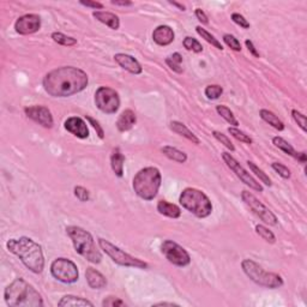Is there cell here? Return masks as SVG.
<instances>
[{
  "label": "cell",
  "mask_w": 307,
  "mask_h": 307,
  "mask_svg": "<svg viewBox=\"0 0 307 307\" xmlns=\"http://www.w3.org/2000/svg\"><path fill=\"white\" fill-rule=\"evenodd\" d=\"M89 78L83 70L74 66H61L52 70L43 77L45 91L53 97H69L83 91Z\"/></svg>",
  "instance_id": "1"
},
{
  "label": "cell",
  "mask_w": 307,
  "mask_h": 307,
  "mask_svg": "<svg viewBox=\"0 0 307 307\" xmlns=\"http://www.w3.org/2000/svg\"><path fill=\"white\" fill-rule=\"evenodd\" d=\"M9 252L14 253L22 260L27 269L34 273H41L45 269V257L41 245L28 236L19 239H10L6 242Z\"/></svg>",
  "instance_id": "2"
},
{
  "label": "cell",
  "mask_w": 307,
  "mask_h": 307,
  "mask_svg": "<svg viewBox=\"0 0 307 307\" xmlns=\"http://www.w3.org/2000/svg\"><path fill=\"white\" fill-rule=\"evenodd\" d=\"M4 299L11 307H41L45 305L41 294L24 278H16L4 290Z\"/></svg>",
  "instance_id": "3"
},
{
  "label": "cell",
  "mask_w": 307,
  "mask_h": 307,
  "mask_svg": "<svg viewBox=\"0 0 307 307\" xmlns=\"http://www.w3.org/2000/svg\"><path fill=\"white\" fill-rule=\"evenodd\" d=\"M66 234L71 239L74 250L78 254L84 257L88 262L99 264L102 260V253L96 247L91 234L78 226L66 227Z\"/></svg>",
  "instance_id": "4"
},
{
  "label": "cell",
  "mask_w": 307,
  "mask_h": 307,
  "mask_svg": "<svg viewBox=\"0 0 307 307\" xmlns=\"http://www.w3.org/2000/svg\"><path fill=\"white\" fill-rule=\"evenodd\" d=\"M162 175L156 167H145L133 178L132 187L136 195L144 200H153L161 187Z\"/></svg>",
  "instance_id": "5"
},
{
  "label": "cell",
  "mask_w": 307,
  "mask_h": 307,
  "mask_svg": "<svg viewBox=\"0 0 307 307\" xmlns=\"http://www.w3.org/2000/svg\"><path fill=\"white\" fill-rule=\"evenodd\" d=\"M180 204L198 218H205L213 213V203L203 191L195 187L182 190L179 197Z\"/></svg>",
  "instance_id": "6"
},
{
  "label": "cell",
  "mask_w": 307,
  "mask_h": 307,
  "mask_svg": "<svg viewBox=\"0 0 307 307\" xmlns=\"http://www.w3.org/2000/svg\"><path fill=\"white\" fill-rule=\"evenodd\" d=\"M241 268L242 271L245 272V275L250 280L253 281L258 286H262V287L269 288V289H276V288L282 287L283 283H285L283 278L278 273L265 271L258 263L252 259L242 260Z\"/></svg>",
  "instance_id": "7"
},
{
  "label": "cell",
  "mask_w": 307,
  "mask_h": 307,
  "mask_svg": "<svg viewBox=\"0 0 307 307\" xmlns=\"http://www.w3.org/2000/svg\"><path fill=\"white\" fill-rule=\"evenodd\" d=\"M97 241H99L100 249H101L108 257H110V259H112L115 264L126 268L148 269V264H146L144 260L139 259V258H135L131 256V254L126 253L125 251H123V250L119 249L118 246L113 245L112 242H109L108 240L100 238Z\"/></svg>",
  "instance_id": "8"
},
{
  "label": "cell",
  "mask_w": 307,
  "mask_h": 307,
  "mask_svg": "<svg viewBox=\"0 0 307 307\" xmlns=\"http://www.w3.org/2000/svg\"><path fill=\"white\" fill-rule=\"evenodd\" d=\"M51 273L55 280L71 285L78 281L79 271L77 265L68 258H56L51 264Z\"/></svg>",
  "instance_id": "9"
},
{
  "label": "cell",
  "mask_w": 307,
  "mask_h": 307,
  "mask_svg": "<svg viewBox=\"0 0 307 307\" xmlns=\"http://www.w3.org/2000/svg\"><path fill=\"white\" fill-rule=\"evenodd\" d=\"M95 105L106 114H115L120 107L119 94L109 87H100L95 92Z\"/></svg>",
  "instance_id": "10"
},
{
  "label": "cell",
  "mask_w": 307,
  "mask_h": 307,
  "mask_svg": "<svg viewBox=\"0 0 307 307\" xmlns=\"http://www.w3.org/2000/svg\"><path fill=\"white\" fill-rule=\"evenodd\" d=\"M161 252L169 263L175 267L185 268L190 265L191 257L188 252L173 240H164L161 245Z\"/></svg>",
  "instance_id": "11"
},
{
  "label": "cell",
  "mask_w": 307,
  "mask_h": 307,
  "mask_svg": "<svg viewBox=\"0 0 307 307\" xmlns=\"http://www.w3.org/2000/svg\"><path fill=\"white\" fill-rule=\"evenodd\" d=\"M241 199L263 222L270 224V226H276L277 224V216L267 205L263 204L253 193L249 192V191H242Z\"/></svg>",
  "instance_id": "12"
},
{
  "label": "cell",
  "mask_w": 307,
  "mask_h": 307,
  "mask_svg": "<svg viewBox=\"0 0 307 307\" xmlns=\"http://www.w3.org/2000/svg\"><path fill=\"white\" fill-rule=\"evenodd\" d=\"M222 159H223L224 163L227 164V167H228L231 171H233L234 173H235L236 177H238L245 185H247V186H249L250 188H252V190L257 191V192H263L264 188H263L262 185H260L259 182H258L257 180L254 179V178L252 177V175L250 174V173L247 172L235 159H234L233 156H232L231 154L222 153Z\"/></svg>",
  "instance_id": "13"
},
{
  "label": "cell",
  "mask_w": 307,
  "mask_h": 307,
  "mask_svg": "<svg viewBox=\"0 0 307 307\" xmlns=\"http://www.w3.org/2000/svg\"><path fill=\"white\" fill-rule=\"evenodd\" d=\"M24 113L29 119L34 120L38 125L46 128H52L54 125L53 115L45 106H29L24 108Z\"/></svg>",
  "instance_id": "14"
},
{
  "label": "cell",
  "mask_w": 307,
  "mask_h": 307,
  "mask_svg": "<svg viewBox=\"0 0 307 307\" xmlns=\"http://www.w3.org/2000/svg\"><path fill=\"white\" fill-rule=\"evenodd\" d=\"M41 28V17L35 14L20 16L15 23V29L19 35H32Z\"/></svg>",
  "instance_id": "15"
},
{
  "label": "cell",
  "mask_w": 307,
  "mask_h": 307,
  "mask_svg": "<svg viewBox=\"0 0 307 307\" xmlns=\"http://www.w3.org/2000/svg\"><path fill=\"white\" fill-rule=\"evenodd\" d=\"M64 127L74 137L81 139H86L89 137V128L87 123L79 117H70L64 123Z\"/></svg>",
  "instance_id": "16"
},
{
  "label": "cell",
  "mask_w": 307,
  "mask_h": 307,
  "mask_svg": "<svg viewBox=\"0 0 307 307\" xmlns=\"http://www.w3.org/2000/svg\"><path fill=\"white\" fill-rule=\"evenodd\" d=\"M114 60L117 61L118 64L123 68L124 70H126L127 72L132 74H141L143 72V68L141 66V64L138 63L136 58H133L130 54H125V53H118L114 55Z\"/></svg>",
  "instance_id": "17"
},
{
  "label": "cell",
  "mask_w": 307,
  "mask_h": 307,
  "mask_svg": "<svg viewBox=\"0 0 307 307\" xmlns=\"http://www.w3.org/2000/svg\"><path fill=\"white\" fill-rule=\"evenodd\" d=\"M175 34L169 25H159L153 32V40L159 46H168L174 41Z\"/></svg>",
  "instance_id": "18"
},
{
  "label": "cell",
  "mask_w": 307,
  "mask_h": 307,
  "mask_svg": "<svg viewBox=\"0 0 307 307\" xmlns=\"http://www.w3.org/2000/svg\"><path fill=\"white\" fill-rule=\"evenodd\" d=\"M86 278L89 287L92 289H102L107 286V280L105 276L94 268H87Z\"/></svg>",
  "instance_id": "19"
},
{
  "label": "cell",
  "mask_w": 307,
  "mask_h": 307,
  "mask_svg": "<svg viewBox=\"0 0 307 307\" xmlns=\"http://www.w3.org/2000/svg\"><path fill=\"white\" fill-rule=\"evenodd\" d=\"M137 123V117L132 109H125L117 120V128L120 132L130 131Z\"/></svg>",
  "instance_id": "20"
},
{
  "label": "cell",
  "mask_w": 307,
  "mask_h": 307,
  "mask_svg": "<svg viewBox=\"0 0 307 307\" xmlns=\"http://www.w3.org/2000/svg\"><path fill=\"white\" fill-rule=\"evenodd\" d=\"M92 16L96 18L99 22L103 23L107 27H109L110 29L118 30L120 28V19L119 17L115 14L108 11H94L92 12Z\"/></svg>",
  "instance_id": "21"
},
{
  "label": "cell",
  "mask_w": 307,
  "mask_h": 307,
  "mask_svg": "<svg viewBox=\"0 0 307 307\" xmlns=\"http://www.w3.org/2000/svg\"><path fill=\"white\" fill-rule=\"evenodd\" d=\"M169 127H171V130L173 131V132H175L177 135L179 136H182L185 137V138L188 139L190 142H192L193 144H199L200 141L199 138H198L197 136L195 135V133L192 132V131L190 130V128L187 127L185 124L180 123V121H171V124H169Z\"/></svg>",
  "instance_id": "22"
},
{
  "label": "cell",
  "mask_w": 307,
  "mask_h": 307,
  "mask_svg": "<svg viewBox=\"0 0 307 307\" xmlns=\"http://www.w3.org/2000/svg\"><path fill=\"white\" fill-rule=\"evenodd\" d=\"M157 211L161 215L171 218H179L181 216V210H180L179 206L177 204H173V203L167 202L164 199L159 200V203H157Z\"/></svg>",
  "instance_id": "23"
},
{
  "label": "cell",
  "mask_w": 307,
  "mask_h": 307,
  "mask_svg": "<svg viewBox=\"0 0 307 307\" xmlns=\"http://www.w3.org/2000/svg\"><path fill=\"white\" fill-rule=\"evenodd\" d=\"M124 163H125V156L119 148H114L110 155V167L117 177L121 178L124 175Z\"/></svg>",
  "instance_id": "24"
},
{
  "label": "cell",
  "mask_w": 307,
  "mask_h": 307,
  "mask_svg": "<svg viewBox=\"0 0 307 307\" xmlns=\"http://www.w3.org/2000/svg\"><path fill=\"white\" fill-rule=\"evenodd\" d=\"M58 306L60 307H70V306H90L92 307L94 304L87 299L81 298V296L74 295H65L61 298V300L58 303Z\"/></svg>",
  "instance_id": "25"
},
{
  "label": "cell",
  "mask_w": 307,
  "mask_h": 307,
  "mask_svg": "<svg viewBox=\"0 0 307 307\" xmlns=\"http://www.w3.org/2000/svg\"><path fill=\"white\" fill-rule=\"evenodd\" d=\"M161 151L163 153L164 156H167L172 161L178 162V163H185L187 161V155L184 151L174 148V146L166 145L161 149Z\"/></svg>",
  "instance_id": "26"
},
{
  "label": "cell",
  "mask_w": 307,
  "mask_h": 307,
  "mask_svg": "<svg viewBox=\"0 0 307 307\" xmlns=\"http://www.w3.org/2000/svg\"><path fill=\"white\" fill-rule=\"evenodd\" d=\"M259 115H260V118L265 121V123L271 125L273 128H276V130H278V131L285 130V124H283L282 120L278 119V117L275 114V113L270 112V110H268V109H260Z\"/></svg>",
  "instance_id": "27"
},
{
  "label": "cell",
  "mask_w": 307,
  "mask_h": 307,
  "mask_svg": "<svg viewBox=\"0 0 307 307\" xmlns=\"http://www.w3.org/2000/svg\"><path fill=\"white\" fill-rule=\"evenodd\" d=\"M216 112H217L218 114H220L221 117L227 121V123L231 124V125H233V127H238V125H239L238 119H236L235 115H234V113L232 112V110L229 109L227 106H223V105L216 106Z\"/></svg>",
  "instance_id": "28"
},
{
  "label": "cell",
  "mask_w": 307,
  "mask_h": 307,
  "mask_svg": "<svg viewBox=\"0 0 307 307\" xmlns=\"http://www.w3.org/2000/svg\"><path fill=\"white\" fill-rule=\"evenodd\" d=\"M166 64L168 65V68L172 71L177 72V73H182V56L180 53H173L172 55L167 56L166 58Z\"/></svg>",
  "instance_id": "29"
},
{
  "label": "cell",
  "mask_w": 307,
  "mask_h": 307,
  "mask_svg": "<svg viewBox=\"0 0 307 307\" xmlns=\"http://www.w3.org/2000/svg\"><path fill=\"white\" fill-rule=\"evenodd\" d=\"M272 143H273V145L276 146V148H278L280 150H282L283 153H286L287 155H289V156L295 159L296 151L294 150L293 146H291L290 144L288 143L287 141H286V139H283L282 137H273Z\"/></svg>",
  "instance_id": "30"
},
{
  "label": "cell",
  "mask_w": 307,
  "mask_h": 307,
  "mask_svg": "<svg viewBox=\"0 0 307 307\" xmlns=\"http://www.w3.org/2000/svg\"><path fill=\"white\" fill-rule=\"evenodd\" d=\"M196 32L198 33V35L202 36V38H204L206 42L210 43L211 46H214V47L217 48V50L223 51V46L221 45L220 41H218L217 38L215 37V36L211 35L210 33L208 32V30H205L204 28H202V27H200V25H198V27H196Z\"/></svg>",
  "instance_id": "31"
},
{
  "label": "cell",
  "mask_w": 307,
  "mask_h": 307,
  "mask_svg": "<svg viewBox=\"0 0 307 307\" xmlns=\"http://www.w3.org/2000/svg\"><path fill=\"white\" fill-rule=\"evenodd\" d=\"M52 38H53L54 42H56L58 45L61 46H66V47H72V46L77 45V40L76 38L71 37V36H68L63 33H58V32H54L52 34Z\"/></svg>",
  "instance_id": "32"
},
{
  "label": "cell",
  "mask_w": 307,
  "mask_h": 307,
  "mask_svg": "<svg viewBox=\"0 0 307 307\" xmlns=\"http://www.w3.org/2000/svg\"><path fill=\"white\" fill-rule=\"evenodd\" d=\"M256 233L263 240H265V241H267V242H269V244H275V242H276L275 234H273L269 228H267V227H265V226H263V224H257V226H256Z\"/></svg>",
  "instance_id": "33"
},
{
  "label": "cell",
  "mask_w": 307,
  "mask_h": 307,
  "mask_svg": "<svg viewBox=\"0 0 307 307\" xmlns=\"http://www.w3.org/2000/svg\"><path fill=\"white\" fill-rule=\"evenodd\" d=\"M247 164H249V167H250V169H251V172L252 173H254V174L257 175L258 178H259V180L262 182H264L265 185H267V186H271L272 185V182H271V179H270L269 177H268V174L267 173H264L262 171V169L259 168V167H257L256 166V163H254V162H252V161H247Z\"/></svg>",
  "instance_id": "34"
},
{
  "label": "cell",
  "mask_w": 307,
  "mask_h": 307,
  "mask_svg": "<svg viewBox=\"0 0 307 307\" xmlns=\"http://www.w3.org/2000/svg\"><path fill=\"white\" fill-rule=\"evenodd\" d=\"M182 45H184V47L190 52H195V53H202L203 52L202 43L198 40H196L195 37H191V36H187V37L184 38Z\"/></svg>",
  "instance_id": "35"
},
{
  "label": "cell",
  "mask_w": 307,
  "mask_h": 307,
  "mask_svg": "<svg viewBox=\"0 0 307 307\" xmlns=\"http://www.w3.org/2000/svg\"><path fill=\"white\" fill-rule=\"evenodd\" d=\"M204 92L205 96L209 100H217L223 94V88L221 86H217V84H211V86H208L205 88Z\"/></svg>",
  "instance_id": "36"
},
{
  "label": "cell",
  "mask_w": 307,
  "mask_h": 307,
  "mask_svg": "<svg viewBox=\"0 0 307 307\" xmlns=\"http://www.w3.org/2000/svg\"><path fill=\"white\" fill-rule=\"evenodd\" d=\"M228 132L231 133L232 136L234 137L235 139L238 141L242 142V143H246V144H252V138L249 135H246L245 132H242L241 130H239L238 127H228Z\"/></svg>",
  "instance_id": "37"
},
{
  "label": "cell",
  "mask_w": 307,
  "mask_h": 307,
  "mask_svg": "<svg viewBox=\"0 0 307 307\" xmlns=\"http://www.w3.org/2000/svg\"><path fill=\"white\" fill-rule=\"evenodd\" d=\"M223 41H224V43L231 48V50H233L235 52H241V43H240V41L234 35L224 34Z\"/></svg>",
  "instance_id": "38"
},
{
  "label": "cell",
  "mask_w": 307,
  "mask_h": 307,
  "mask_svg": "<svg viewBox=\"0 0 307 307\" xmlns=\"http://www.w3.org/2000/svg\"><path fill=\"white\" fill-rule=\"evenodd\" d=\"M271 167H272L273 171H275L276 173H278V175H280V177H282L283 179H289L290 178L291 173L289 171V168H288V167H286L285 164L280 163V162H272Z\"/></svg>",
  "instance_id": "39"
},
{
  "label": "cell",
  "mask_w": 307,
  "mask_h": 307,
  "mask_svg": "<svg viewBox=\"0 0 307 307\" xmlns=\"http://www.w3.org/2000/svg\"><path fill=\"white\" fill-rule=\"evenodd\" d=\"M213 136L215 137L218 142H221V144H223L227 149H229L231 151H235V146H234V144L232 143L231 139H229L226 135L218 132V131H213Z\"/></svg>",
  "instance_id": "40"
},
{
  "label": "cell",
  "mask_w": 307,
  "mask_h": 307,
  "mask_svg": "<svg viewBox=\"0 0 307 307\" xmlns=\"http://www.w3.org/2000/svg\"><path fill=\"white\" fill-rule=\"evenodd\" d=\"M291 117H293L294 121H295V123L298 124L299 126H300L301 130H303L304 132H306V131H307V127H306V115H304L303 113L299 112V110L293 109V110H291Z\"/></svg>",
  "instance_id": "41"
},
{
  "label": "cell",
  "mask_w": 307,
  "mask_h": 307,
  "mask_svg": "<svg viewBox=\"0 0 307 307\" xmlns=\"http://www.w3.org/2000/svg\"><path fill=\"white\" fill-rule=\"evenodd\" d=\"M74 196L78 198L81 202H88L90 199V192L83 186H76L74 187Z\"/></svg>",
  "instance_id": "42"
},
{
  "label": "cell",
  "mask_w": 307,
  "mask_h": 307,
  "mask_svg": "<svg viewBox=\"0 0 307 307\" xmlns=\"http://www.w3.org/2000/svg\"><path fill=\"white\" fill-rule=\"evenodd\" d=\"M103 307H115V306H125V303L117 296H108L102 301Z\"/></svg>",
  "instance_id": "43"
},
{
  "label": "cell",
  "mask_w": 307,
  "mask_h": 307,
  "mask_svg": "<svg viewBox=\"0 0 307 307\" xmlns=\"http://www.w3.org/2000/svg\"><path fill=\"white\" fill-rule=\"evenodd\" d=\"M86 119L89 121L90 125H91L92 127L95 128V131H96V135L99 136V138H101V139L105 138V131H103L102 126L100 125L99 121H97L96 119H94L92 117H90V115H86Z\"/></svg>",
  "instance_id": "44"
},
{
  "label": "cell",
  "mask_w": 307,
  "mask_h": 307,
  "mask_svg": "<svg viewBox=\"0 0 307 307\" xmlns=\"http://www.w3.org/2000/svg\"><path fill=\"white\" fill-rule=\"evenodd\" d=\"M232 20H233V22L235 23V24H238L241 28H244V29H249V28H250L249 20H247L246 18L242 16V15L236 14V12H235V14L232 15Z\"/></svg>",
  "instance_id": "45"
},
{
  "label": "cell",
  "mask_w": 307,
  "mask_h": 307,
  "mask_svg": "<svg viewBox=\"0 0 307 307\" xmlns=\"http://www.w3.org/2000/svg\"><path fill=\"white\" fill-rule=\"evenodd\" d=\"M79 4L83 5V6H87V7H91V9H95V10H102L103 9V4H101V2L99 1H90V0H87V1H79Z\"/></svg>",
  "instance_id": "46"
},
{
  "label": "cell",
  "mask_w": 307,
  "mask_h": 307,
  "mask_svg": "<svg viewBox=\"0 0 307 307\" xmlns=\"http://www.w3.org/2000/svg\"><path fill=\"white\" fill-rule=\"evenodd\" d=\"M195 15H196V17L198 18V20H199V22L202 23V24H205V25L209 24V18H208V16H206L205 12L203 11L202 9H196Z\"/></svg>",
  "instance_id": "47"
},
{
  "label": "cell",
  "mask_w": 307,
  "mask_h": 307,
  "mask_svg": "<svg viewBox=\"0 0 307 307\" xmlns=\"http://www.w3.org/2000/svg\"><path fill=\"white\" fill-rule=\"evenodd\" d=\"M245 45H246L247 50L251 52L252 55L256 56V58H259V52H258V51L256 50V47H254L253 42H252L251 40H246V41H245Z\"/></svg>",
  "instance_id": "48"
},
{
  "label": "cell",
  "mask_w": 307,
  "mask_h": 307,
  "mask_svg": "<svg viewBox=\"0 0 307 307\" xmlns=\"http://www.w3.org/2000/svg\"><path fill=\"white\" fill-rule=\"evenodd\" d=\"M112 4L115 6H132V1H119V0H112Z\"/></svg>",
  "instance_id": "49"
},
{
  "label": "cell",
  "mask_w": 307,
  "mask_h": 307,
  "mask_svg": "<svg viewBox=\"0 0 307 307\" xmlns=\"http://www.w3.org/2000/svg\"><path fill=\"white\" fill-rule=\"evenodd\" d=\"M295 159L298 160L299 162H301V163H306V161H307V155H306L305 151H303V153H296Z\"/></svg>",
  "instance_id": "50"
},
{
  "label": "cell",
  "mask_w": 307,
  "mask_h": 307,
  "mask_svg": "<svg viewBox=\"0 0 307 307\" xmlns=\"http://www.w3.org/2000/svg\"><path fill=\"white\" fill-rule=\"evenodd\" d=\"M155 306H179V305L175 303H167V301H163V303L155 304Z\"/></svg>",
  "instance_id": "51"
},
{
  "label": "cell",
  "mask_w": 307,
  "mask_h": 307,
  "mask_svg": "<svg viewBox=\"0 0 307 307\" xmlns=\"http://www.w3.org/2000/svg\"><path fill=\"white\" fill-rule=\"evenodd\" d=\"M169 4L174 5V6H177V7H178V9H180V10H181V11H185V9H186V7H185V5H182V4H179V2H175V1H169Z\"/></svg>",
  "instance_id": "52"
}]
</instances>
